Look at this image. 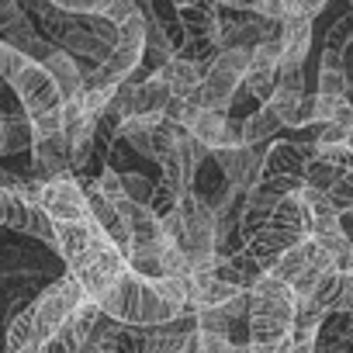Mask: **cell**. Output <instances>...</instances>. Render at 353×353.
Wrapping results in <instances>:
<instances>
[{"label":"cell","mask_w":353,"mask_h":353,"mask_svg":"<svg viewBox=\"0 0 353 353\" xmlns=\"http://www.w3.org/2000/svg\"><path fill=\"white\" fill-rule=\"evenodd\" d=\"M281 128H284L281 118H277L267 104H260V108L243 121V145H263V142H270Z\"/></svg>","instance_id":"9a60e30c"},{"label":"cell","mask_w":353,"mask_h":353,"mask_svg":"<svg viewBox=\"0 0 353 353\" xmlns=\"http://www.w3.org/2000/svg\"><path fill=\"white\" fill-rule=\"evenodd\" d=\"M205 73H208V66H198V63L181 59V56H173L166 66H159V70H156V77L166 83V90H170V97H173V101H191V97H194V90L201 87Z\"/></svg>","instance_id":"30bf717a"},{"label":"cell","mask_w":353,"mask_h":353,"mask_svg":"<svg viewBox=\"0 0 353 353\" xmlns=\"http://www.w3.org/2000/svg\"><path fill=\"white\" fill-rule=\"evenodd\" d=\"M194 135V142H201L208 152H222V149H236L243 145V121H232L222 111H198V118L188 128Z\"/></svg>","instance_id":"ba28073f"},{"label":"cell","mask_w":353,"mask_h":353,"mask_svg":"<svg viewBox=\"0 0 353 353\" xmlns=\"http://www.w3.org/2000/svg\"><path fill=\"white\" fill-rule=\"evenodd\" d=\"M325 198H329V205H332V212L343 219V215H353V173H346L343 181H336L329 191H325Z\"/></svg>","instance_id":"d6986e66"},{"label":"cell","mask_w":353,"mask_h":353,"mask_svg":"<svg viewBox=\"0 0 353 353\" xmlns=\"http://www.w3.org/2000/svg\"><path fill=\"white\" fill-rule=\"evenodd\" d=\"M39 66L52 77V83H56V90H59L63 101L80 97V90H83V70H80V63H77L73 56H66L63 49H52Z\"/></svg>","instance_id":"8fae6325"},{"label":"cell","mask_w":353,"mask_h":353,"mask_svg":"<svg viewBox=\"0 0 353 353\" xmlns=\"http://www.w3.org/2000/svg\"><path fill=\"white\" fill-rule=\"evenodd\" d=\"M87 301V291L80 288L77 277H59L56 284H49L39 298H32L11 322H8V343L4 353H39L46 343L56 339V332L63 329V322L70 319L73 308H80Z\"/></svg>","instance_id":"6da1fadb"},{"label":"cell","mask_w":353,"mask_h":353,"mask_svg":"<svg viewBox=\"0 0 353 353\" xmlns=\"http://www.w3.org/2000/svg\"><path fill=\"white\" fill-rule=\"evenodd\" d=\"M101 315H104V312H101L90 298H87L80 308H73V312H70V319L63 322V329L56 332V339L63 343V350H66V353H80V350H83V343L90 339V332H94V325H97V319H101Z\"/></svg>","instance_id":"7c38bea8"},{"label":"cell","mask_w":353,"mask_h":353,"mask_svg":"<svg viewBox=\"0 0 353 353\" xmlns=\"http://www.w3.org/2000/svg\"><path fill=\"white\" fill-rule=\"evenodd\" d=\"M250 353H281L294 343V294L288 284L263 274L250 288Z\"/></svg>","instance_id":"7a4b0ae2"},{"label":"cell","mask_w":353,"mask_h":353,"mask_svg":"<svg viewBox=\"0 0 353 353\" xmlns=\"http://www.w3.org/2000/svg\"><path fill=\"white\" fill-rule=\"evenodd\" d=\"M32 121L25 111H14V114H0V156H14V152H25L32 149Z\"/></svg>","instance_id":"5bb4252c"},{"label":"cell","mask_w":353,"mask_h":353,"mask_svg":"<svg viewBox=\"0 0 353 353\" xmlns=\"http://www.w3.org/2000/svg\"><path fill=\"white\" fill-rule=\"evenodd\" d=\"M163 222L166 239L181 250L191 263V270H215L219 263V243H215V212L198 198L188 194L181 198L176 212H170Z\"/></svg>","instance_id":"3957f363"},{"label":"cell","mask_w":353,"mask_h":353,"mask_svg":"<svg viewBox=\"0 0 353 353\" xmlns=\"http://www.w3.org/2000/svg\"><path fill=\"white\" fill-rule=\"evenodd\" d=\"M121 191H125V198H128V201H135V205L149 208V201H152V191H156V181H149L145 173H135V170H128V173H121Z\"/></svg>","instance_id":"e0dca14e"},{"label":"cell","mask_w":353,"mask_h":353,"mask_svg":"<svg viewBox=\"0 0 353 353\" xmlns=\"http://www.w3.org/2000/svg\"><path fill=\"white\" fill-rule=\"evenodd\" d=\"M329 312H353V270H346L339 277V291H336Z\"/></svg>","instance_id":"7402d4cb"},{"label":"cell","mask_w":353,"mask_h":353,"mask_svg":"<svg viewBox=\"0 0 353 353\" xmlns=\"http://www.w3.org/2000/svg\"><path fill=\"white\" fill-rule=\"evenodd\" d=\"M222 176H225V184L239 194L253 191L260 184V176H263V149L260 145H236V149H222V152H212Z\"/></svg>","instance_id":"52a82bcc"},{"label":"cell","mask_w":353,"mask_h":353,"mask_svg":"<svg viewBox=\"0 0 353 353\" xmlns=\"http://www.w3.org/2000/svg\"><path fill=\"white\" fill-rule=\"evenodd\" d=\"M135 4V11L142 14V18H149V11H152V0H132Z\"/></svg>","instance_id":"cb8c5ba5"},{"label":"cell","mask_w":353,"mask_h":353,"mask_svg":"<svg viewBox=\"0 0 353 353\" xmlns=\"http://www.w3.org/2000/svg\"><path fill=\"white\" fill-rule=\"evenodd\" d=\"M305 94L301 90H274V97L267 101V108L281 118L284 128H298V111H301Z\"/></svg>","instance_id":"2e32d148"},{"label":"cell","mask_w":353,"mask_h":353,"mask_svg":"<svg viewBox=\"0 0 353 353\" xmlns=\"http://www.w3.org/2000/svg\"><path fill=\"white\" fill-rule=\"evenodd\" d=\"M322 260H332L315 239H301L298 246H291L274 267H270V277L274 281H281V284H288V288H294V281L308 270V267H315V263H322Z\"/></svg>","instance_id":"9c48e42d"},{"label":"cell","mask_w":353,"mask_h":353,"mask_svg":"<svg viewBox=\"0 0 353 353\" xmlns=\"http://www.w3.org/2000/svg\"><path fill=\"white\" fill-rule=\"evenodd\" d=\"M312 49V21L284 18L281 21V66H305Z\"/></svg>","instance_id":"4fadbf2b"},{"label":"cell","mask_w":353,"mask_h":353,"mask_svg":"<svg viewBox=\"0 0 353 353\" xmlns=\"http://www.w3.org/2000/svg\"><path fill=\"white\" fill-rule=\"evenodd\" d=\"M305 166H308V159L301 156L298 142H274L263 156V176L256 188H263L267 194L284 201L288 194H298L305 188Z\"/></svg>","instance_id":"8992f818"},{"label":"cell","mask_w":353,"mask_h":353,"mask_svg":"<svg viewBox=\"0 0 353 353\" xmlns=\"http://www.w3.org/2000/svg\"><path fill=\"white\" fill-rule=\"evenodd\" d=\"M350 77L343 70H319V97H346Z\"/></svg>","instance_id":"ffe728a7"},{"label":"cell","mask_w":353,"mask_h":353,"mask_svg":"<svg viewBox=\"0 0 353 353\" xmlns=\"http://www.w3.org/2000/svg\"><path fill=\"white\" fill-rule=\"evenodd\" d=\"M353 42V11L350 14H343V18H336L332 25H329V32H325V49L329 52H346V46Z\"/></svg>","instance_id":"ac0fdd59"},{"label":"cell","mask_w":353,"mask_h":353,"mask_svg":"<svg viewBox=\"0 0 353 353\" xmlns=\"http://www.w3.org/2000/svg\"><path fill=\"white\" fill-rule=\"evenodd\" d=\"M11 90L18 94V104H21V111L28 114L35 135L63 132V97H59L52 77H49L39 63H28V66L11 80Z\"/></svg>","instance_id":"277c9868"},{"label":"cell","mask_w":353,"mask_h":353,"mask_svg":"<svg viewBox=\"0 0 353 353\" xmlns=\"http://www.w3.org/2000/svg\"><path fill=\"white\" fill-rule=\"evenodd\" d=\"M97 14H101V18H108V21H114V25H121V21H128L132 14H139V11H135L132 0H101Z\"/></svg>","instance_id":"44dd1931"},{"label":"cell","mask_w":353,"mask_h":353,"mask_svg":"<svg viewBox=\"0 0 353 353\" xmlns=\"http://www.w3.org/2000/svg\"><path fill=\"white\" fill-rule=\"evenodd\" d=\"M291 353H315V339H294Z\"/></svg>","instance_id":"603a6c76"},{"label":"cell","mask_w":353,"mask_h":353,"mask_svg":"<svg viewBox=\"0 0 353 353\" xmlns=\"http://www.w3.org/2000/svg\"><path fill=\"white\" fill-rule=\"evenodd\" d=\"M250 70V52L246 49H225L215 56V63L208 66L201 87L194 90V108L198 111H229L239 87H243V77Z\"/></svg>","instance_id":"5b68a950"},{"label":"cell","mask_w":353,"mask_h":353,"mask_svg":"<svg viewBox=\"0 0 353 353\" xmlns=\"http://www.w3.org/2000/svg\"><path fill=\"white\" fill-rule=\"evenodd\" d=\"M0 353H4V350H0Z\"/></svg>","instance_id":"d4e9b609"}]
</instances>
